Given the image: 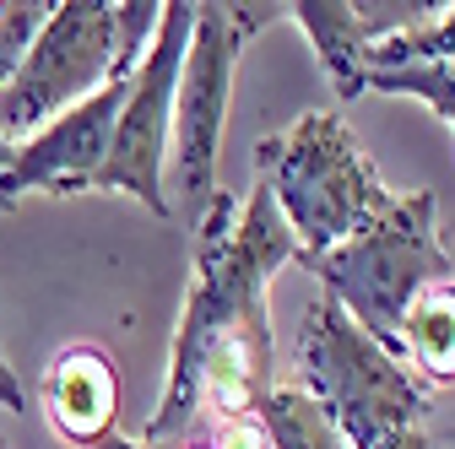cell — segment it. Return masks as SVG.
<instances>
[{
    "label": "cell",
    "instance_id": "1",
    "mask_svg": "<svg viewBox=\"0 0 455 449\" xmlns=\"http://www.w3.org/2000/svg\"><path fill=\"white\" fill-rule=\"evenodd\" d=\"M196 255H190V293H185V314L174 325V347H168V384L163 401L147 417L141 438L147 449H174L196 433L201 406V368L212 358L217 342L244 330H271L266 319V288L282 265L299 260V244L288 233V222L276 217L266 185H255L244 201L217 190L206 217L196 222Z\"/></svg>",
    "mask_w": 455,
    "mask_h": 449
},
{
    "label": "cell",
    "instance_id": "2",
    "mask_svg": "<svg viewBox=\"0 0 455 449\" xmlns=\"http://www.w3.org/2000/svg\"><path fill=\"white\" fill-rule=\"evenodd\" d=\"M255 185H266L276 217L288 222L299 260L358 239L395 201L336 108H309L288 130L266 136L255 146Z\"/></svg>",
    "mask_w": 455,
    "mask_h": 449
},
{
    "label": "cell",
    "instance_id": "3",
    "mask_svg": "<svg viewBox=\"0 0 455 449\" xmlns=\"http://www.w3.org/2000/svg\"><path fill=\"white\" fill-rule=\"evenodd\" d=\"M293 384L336 422L347 449H385L423 428V417L434 412V390H423L402 368V358L363 335L325 293L304 309L293 342Z\"/></svg>",
    "mask_w": 455,
    "mask_h": 449
},
{
    "label": "cell",
    "instance_id": "4",
    "mask_svg": "<svg viewBox=\"0 0 455 449\" xmlns=\"http://www.w3.org/2000/svg\"><path fill=\"white\" fill-rule=\"evenodd\" d=\"M299 265L320 276L325 298L347 309V319L363 335L395 352V325H402L407 303L428 282L455 276V255L444 249V233H439V195L434 190L395 195L374 228Z\"/></svg>",
    "mask_w": 455,
    "mask_h": 449
},
{
    "label": "cell",
    "instance_id": "5",
    "mask_svg": "<svg viewBox=\"0 0 455 449\" xmlns=\"http://www.w3.org/2000/svg\"><path fill=\"white\" fill-rule=\"evenodd\" d=\"M276 17L282 6H222V0L196 6V28L174 87V136H168V174H163V185H174L168 206L190 233L217 195V152L228 125V98H234V66L244 43Z\"/></svg>",
    "mask_w": 455,
    "mask_h": 449
},
{
    "label": "cell",
    "instance_id": "6",
    "mask_svg": "<svg viewBox=\"0 0 455 449\" xmlns=\"http://www.w3.org/2000/svg\"><path fill=\"white\" fill-rule=\"evenodd\" d=\"M114 60H120V33L108 0H54L22 71L0 87V141L22 146L49 120L108 87Z\"/></svg>",
    "mask_w": 455,
    "mask_h": 449
},
{
    "label": "cell",
    "instance_id": "7",
    "mask_svg": "<svg viewBox=\"0 0 455 449\" xmlns=\"http://www.w3.org/2000/svg\"><path fill=\"white\" fill-rule=\"evenodd\" d=\"M190 28H196V6L185 0H168L163 17H157V33L141 54V66L131 71V92H125V108L114 120V141H108V157L92 174L87 190H120L131 201H141L147 211L157 217H174L168 206V136H174V87H180V66H185V43H190Z\"/></svg>",
    "mask_w": 455,
    "mask_h": 449
},
{
    "label": "cell",
    "instance_id": "8",
    "mask_svg": "<svg viewBox=\"0 0 455 449\" xmlns=\"http://www.w3.org/2000/svg\"><path fill=\"white\" fill-rule=\"evenodd\" d=\"M125 92H131V76H114L92 98L66 108L60 120H49L38 136H28L12 152V162L0 168V211H17L28 195H82L108 157Z\"/></svg>",
    "mask_w": 455,
    "mask_h": 449
},
{
    "label": "cell",
    "instance_id": "9",
    "mask_svg": "<svg viewBox=\"0 0 455 449\" xmlns=\"http://www.w3.org/2000/svg\"><path fill=\"white\" fill-rule=\"evenodd\" d=\"M282 17L299 22L331 76L336 103H358L369 92V60L390 38L423 33L444 17L439 0H293Z\"/></svg>",
    "mask_w": 455,
    "mask_h": 449
},
{
    "label": "cell",
    "instance_id": "10",
    "mask_svg": "<svg viewBox=\"0 0 455 449\" xmlns=\"http://www.w3.org/2000/svg\"><path fill=\"white\" fill-rule=\"evenodd\" d=\"M120 368L98 342H66L38 374V406L60 444L92 449L120 422Z\"/></svg>",
    "mask_w": 455,
    "mask_h": 449
},
{
    "label": "cell",
    "instance_id": "11",
    "mask_svg": "<svg viewBox=\"0 0 455 449\" xmlns=\"http://www.w3.org/2000/svg\"><path fill=\"white\" fill-rule=\"evenodd\" d=\"M395 358L423 390H450L455 384V276L428 282L402 325H395Z\"/></svg>",
    "mask_w": 455,
    "mask_h": 449
},
{
    "label": "cell",
    "instance_id": "12",
    "mask_svg": "<svg viewBox=\"0 0 455 449\" xmlns=\"http://www.w3.org/2000/svg\"><path fill=\"white\" fill-rule=\"evenodd\" d=\"M260 433H266V449H347V438L336 433V422L304 396V390L288 379V384H271V396L260 401Z\"/></svg>",
    "mask_w": 455,
    "mask_h": 449
},
{
    "label": "cell",
    "instance_id": "13",
    "mask_svg": "<svg viewBox=\"0 0 455 449\" xmlns=\"http://www.w3.org/2000/svg\"><path fill=\"white\" fill-rule=\"evenodd\" d=\"M407 66H455V6H444V17L423 33H407V38H390L374 49L369 60V76L379 71H407Z\"/></svg>",
    "mask_w": 455,
    "mask_h": 449
},
{
    "label": "cell",
    "instance_id": "14",
    "mask_svg": "<svg viewBox=\"0 0 455 449\" xmlns=\"http://www.w3.org/2000/svg\"><path fill=\"white\" fill-rule=\"evenodd\" d=\"M369 92L418 98L423 108H434L444 125H455V66H407V71H379V76H369Z\"/></svg>",
    "mask_w": 455,
    "mask_h": 449
},
{
    "label": "cell",
    "instance_id": "15",
    "mask_svg": "<svg viewBox=\"0 0 455 449\" xmlns=\"http://www.w3.org/2000/svg\"><path fill=\"white\" fill-rule=\"evenodd\" d=\"M49 6L54 0H0V87L22 71L33 38L49 22Z\"/></svg>",
    "mask_w": 455,
    "mask_h": 449
},
{
    "label": "cell",
    "instance_id": "16",
    "mask_svg": "<svg viewBox=\"0 0 455 449\" xmlns=\"http://www.w3.org/2000/svg\"><path fill=\"white\" fill-rule=\"evenodd\" d=\"M136 449H147V444H136ZM174 449H266V433H260V422H222V428L190 433Z\"/></svg>",
    "mask_w": 455,
    "mask_h": 449
},
{
    "label": "cell",
    "instance_id": "17",
    "mask_svg": "<svg viewBox=\"0 0 455 449\" xmlns=\"http://www.w3.org/2000/svg\"><path fill=\"white\" fill-rule=\"evenodd\" d=\"M0 406H6L12 417H22V412H28V390H22L17 368L6 363V352H0Z\"/></svg>",
    "mask_w": 455,
    "mask_h": 449
},
{
    "label": "cell",
    "instance_id": "18",
    "mask_svg": "<svg viewBox=\"0 0 455 449\" xmlns=\"http://www.w3.org/2000/svg\"><path fill=\"white\" fill-rule=\"evenodd\" d=\"M385 449H434V438L423 433V428H412V433H402L395 444H385Z\"/></svg>",
    "mask_w": 455,
    "mask_h": 449
},
{
    "label": "cell",
    "instance_id": "19",
    "mask_svg": "<svg viewBox=\"0 0 455 449\" xmlns=\"http://www.w3.org/2000/svg\"><path fill=\"white\" fill-rule=\"evenodd\" d=\"M92 449H136V438H120V433H108L103 444H92Z\"/></svg>",
    "mask_w": 455,
    "mask_h": 449
},
{
    "label": "cell",
    "instance_id": "20",
    "mask_svg": "<svg viewBox=\"0 0 455 449\" xmlns=\"http://www.w3.org/2000/svg\"><path fill=\"white\" fill-rule=\"evenodd\" d=\"M12 152H17V146H6V141H0V168H6V162H12Z\"/></svg>",
    "mask_w": 455,
    "mask_h": 449
},
{
    "label": "cell",
    "instance_id": "21",
    "mask_svg": "<svg viewBox=\"0 0 455 449\" xmlns=\"http://www.w3.org/2000/svg\"><path fill=\"white\" fill-rule=\"evenodd\" d=\"M0 449H6V444H0Z\"/></svg>",
    "mask_w": 455,
    "mask_h": 449
}]
</instances>
